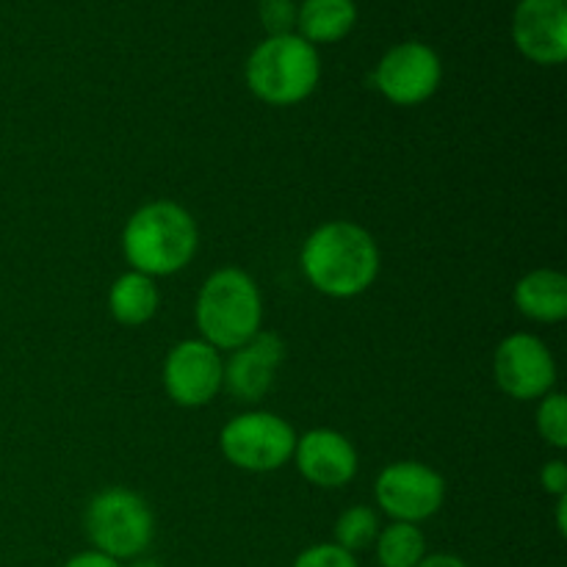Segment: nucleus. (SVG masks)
I'll return each mask as SVG.
<instances>
[{
	"label": "nucleus",
	"instance_id": "19",
	"mask_svg": "<svg viewBox=\"0 0 567 567\" xmlns=\"http://www.w3.org/2000/svg\"><path fill=\"white\" fill-rule=\"evenodd\" d=\"M537 432L554 449H567V399L551 391L537 399Z\"/></svg>",
	"mask_w": 567,
	"mask_h": 567
},
{
	"label": "nucleus",
	"instance_id": "25",
	"mask_svg": "<svg viewBox=\"0 0 567 567\" xmlns=\"http://www.w3.org/2000/svg\"><path fill=\"white\" fill-rule=\"evenodd\" d=\"M565 513H567V496L557 498V529L559 535H567V520H565Z\"/></svg>",
	"mask_w": 567,
	"mask_h": 567
},
{
	"label": "nucleus",
	"instance_id": "12",
	"mask_svg": "<svg viewBox=\"0 0 567 567\" xmlns=\"http://www.w3.org/2000/svg\"><path fill=\"white\" fill-rule=\"evenodd\" d=\"M291 460L310 485L324 487V491H338V487L349 485L360 468L358 449L338 430L305 432L302 437H297Z\"/></svg>",
	"mask_w": 567,
	"mask_h": 567
},
{
	"label": "nucleus",
	"instance_id": "11",
	"mask_svg": "<svg viewBox=\"0 0 567 567\" xmlns=\"http://www.w3.org/2000/svg\"><path fill=\"white\" fill-rule=\"evenodd\" d=\"M513 42L532 64H563L567 59V0H518Z\"/></svg>",
	"mask_w": 567,
	"mask_h": 567
},
{
	"label": "nucleus",
	"instance_id": "17",
	"mask_svg": "<svg viewBox=\"0 0 567 567\" xmlns=\"http://www.w3.org/2000/svg\"><path fill=\"white\" fill-rule=\"evenodd\" d=\"M380 567H415L426 557V537L415 524L391 520L374 540Z\"/></svg>",
	"mask_w": 567,
	"mask_h": 567
},
{
	"label": "nucleus",
	"instance_id": "10",
	"mask_svg": "<svg viewBox=\"0 0 567 567\" xmlns=\"http://www.w3.org/2000/svg\"><path fill=\"white\" fill-rule=\"evenodd\" d=\"M225 360L203 338L175 343L164 360V391L181 408H205L221 391Z\"/></svg>",
	"mask_w": 567,
	"mask_h": 567
},
{
	"label": "nucleus",
	"instance_id": "9",
	"mask_svg": "<svg viewBox=\"0 0 567 567\" xmlns=\"http://www.w3.org/2000/svg\"><path fill=\"white\" fill-rule=\"evenodd\" d=\"M493 377L509 399L537 402L554 391L557 360L546 341L532 332H515L498 343L496 354H493Z\"/></svg>",
	"mask_w": 567,
	"mask_h": 567
},
{
	"label": "nucleus",
	"instance_id": "4",
	"mask_svg": "<svg viewBox=\"0 0 567 567\" xmlns=\"http://www.w3.org/2000/svg\"><path fill=\"white\" fill-rule=\"evenodd\" d=\"M247 86L260 103L297 105L316 92L321 81L319 50L299 33L266 37L247 59Z\"/></svg>",
	"mask_w": 567,
	"mask_h": 567
},
{
	"label": "nucleus",
	"instance_id": "23",
	"mask_svg": "<svg viewBox=\"0 0 567 567\" xmlns=\"http://www.w3.org/2000/svg\"><path fill=\"white\" fill-rule=\"evenodd\" d=\"M64 567H122V563H116V559L105 557V554L94 551L92 548V551H81L72 559H66Z\"/></svg>",
	"mask_w": 567,
	"mask_h": 567
},
{
	"label": "nucleus",
	"instance_id": "3",
	"mask_svg": "<svg viewBox=\"0 0 567 567\" xmlns=\"http://www.w3.org/2000/svg\"><path fill=\"white\" fill-rule=\"evenodd\" d=\"M194 319L205 343L219 352H233L260 332L264 299L247 271L227 266L203 282Z\"/></svg>",
	"mask_w": 567,
	"mask_h": 567
},
{
	"label": "nucleus",
	"instance_id": "1",
	"mask_svg": "<svg viewBox=\"0 0 567 567\" xmlns=\"http://www.w3.org/2000/svg\"><path fill=\"white\" fill-rule=\"evenodd\" d=\"M299 266L305 280L319 293L352 299L374 286L380 275V247L358 221H324L305 238Z\"/></svg>",
	"mask_w": 567,
	"mask_h": 567
},
{
	"label": "nucleus",
	"instance_id": "15",
	"mask_svg": "<svg viewBox=\"0 0 567 567\" xmlns=\"http://www.w3.org/2000/svg\"><path fill=\"white\" fill-rule=\"evenodd\" d=\"M354 22H358L354 0H302L297 9V33L313 48L341 42L352 33Z\"/></svg>",
	"mask_w": 567,
	"mask_h": 567
},
{
	"label": "nucleus",
	"instance_id": "20",
	"mask_svg": "<svg viewBox=\"0 0 567 567\" xmlns=\"http://www.w3.org/2000/svg\"><path fill=\"white\" fill-rule=\"evenodd\" d=\"M297 0H260L258 20L264 25L266 37L297 33Z\"/></svg>",
	"mask_w": 567,
	"mask_h": 567
},
{
	"label": "nucleus",
	"instance_id": "14",
	"mask_svg": "<svg viewBox=\"0 0 567 567\" xmlns=\"http://www.w3.org/2000/svg\"><path fill=\"white\" fill-rule=\"evenodd\" d=\"M518 313L537 324H557L567 316V277L557 269H535L515 282Z\"/></svg>",
	"mask_w": 567,
	"mask_h": 567
},
{
	"label": "nucleus",
	"instance_id": "8",
	"mask_svg": "<svg viewBox=\"0 0 567 567\" xmlns=\"http://www.w3.org/2000/svg\"><path fill=\"white\" fill-rule=\"evenodd\" d=\"M443 81V64L435 48L426 42H399L382 53L371 72L377 92L393 105H421L437 92Z\"/></svg>",
	"mask_w": 567,
	"mask_h": 567
},
{
	"label": "nucleus",
	"instance_id": "2",
	"mask_svg": "<svg viewBox=\"0 0 567 567\" xmlns=\"http://www.w3.org/2000/svg\"><path fill=\"white\" fill-rule=\"evenodd\" d=\"M199 247L194 216L183 205L155 199L142 205L122 230V252L133 271L147 277H169L186 269Z\"/></svg>",
	"mask_w": 567,
	"mask_h": 567
},
{
	"label": "nucleus",
	"instance_id": "22",
	"mask_svg": "<svg viewBox=\"0 0 567 567\" xmlns=\"http://www.w3.org/2000/svg\"><path fill=\"white\" fill-rule=\"evenodd\" d=\"M540 485L548 496L563 498L567 496V465L565 460H551V463L543 465L540 471Z\"/></svg>",
	"mask_w": 567,
	"mask_h": 567
},
{
	"label": "nucleus",
	"instance_id": "6",
	"mask_svg": "<svg viewBox=\"0 0 567 567\" xmlns=\"http://www.w3.org/2000/svg\"><path fill=\"white\" fill-rule=\"evenodd\" d=\"M297 432L269 410H249L227 421L219 432V449L225 460L249 474H271L291 463L297 449Z\"/></svg>",
	"mask_w": 567,
	"mask_h": 567
},
{
	"label": "nucleus",
	"instance_id": "13",
	"mask_svg": "<svg viewBox=\"0 0 567 567\" xmlns=\"http://www.w3.org/2000/svg\"><path fill=\"white\" fill-rule=\"evenodd\" d=\"M286 358V343L275 332L260 330L225 360L221 388L241 402H260L275 385L277 365Z\"/></svg>",
	"mask_w": 567,
	"mask_h": 567
},
{
	"label": "nucleus",
	"instance_id": "5",
	"mask_svg": "<svg viewBox=\"0 0 567 567\" xmlns=\"http://www.w3.org/2000/svg\"><path fill=\"white\" fill-rule=\"evenodd\" d=\"M86 535L94 551L131 563L150 548L155 537V518L150 504L125 487L97 493L86 507Z\"/></svg>",
	"mask_w": 567,
	"mask_h": 567
},
{
	"label": "nucleus",
	"instance_id": "26",
	"mask_svg": "<svg viewBox=\"0 0 567 567\" xmlns=\"http://www.w3.org/2000/svg\"><path fill=\"white\" fill-rule=\"evenodd\" d=\"M127 567H164L161 563H155V559H147V557H138V559H131V565Z\"/></svg>",
	"mask_w": 567,
	"mask_h": 567
},
{
	"label": "nucleus",
	"instance_id": "21",
	"mask_svg": "<svg viewBox=\"0 0 567 567\" xmlns=\"http://www.w3.org/2000/svg\"><path fill=\"white\" fill-rule=\"evenodd\" d=\"M291 567H358V559L336 543H316L305 548Z\"/></svg>",
	"mask_w": 567,
	"mask_h": 567
},
{
	"label": "nucleus",
	"instance_id": "16",
	"mask_svg": "<svg viewBox=\"0 0 567 567\" xmlns=\"http://www.w3.org/2000/svg\"><path fill=\"white\" fill-rule=\"evenodd\" d=\"M161 302L158 286L142 271H125L109 291V310L122 327H142L155 316Z\"/></svg>",
	"mask_w": 567,
	"mask_h": 567
},
{
	"label": "nucleus",
	"instance_id": "24",
	"mask_svg": "<svg viewBox=\"0 0 567 567\" xmlns=\"http://www.w3.org/2000/svg\"><path fill=\"white\" fill-rule=\"evenodd\" d=\"M415 567H468L460 557L454 554H426Z\"/></svg>",
	"mask_w": 567,
	"mask_h": 567
},
{
	"label": "nucleus",
	"instance_id": "7",
	"mask_svg": "<svg viewBox=\"0 0 567 567\" xmlns=\"http://www.w3.org/2000/svg\"><path fill=\"white\" fill-rule=\"evenodd\" d=\"M374 498L391 520L419 526L441 513L446 502V482L426 463L402 460L380 471L374 482Z\"/></svg>",
	"mask_w": 567,
	"mask_h": 567
},
{
	"label": "nucleus",
	"instance_id": "18",
	"mask_svg": "<svg viewBox=\"0 0 567 567\" xmlns=\"http://www.w3.org/2000/svg\"><path fill=\"white\" fill-rule=\"evenodd\" d=\"M380 518L365 504H354V507L343 509L336 520V546L347 548L349 554L365 551L374 546L377 535H380Z\"/></svg>",
	"mask_w": 567,
	"mask_h": 567
}]
</instances>
